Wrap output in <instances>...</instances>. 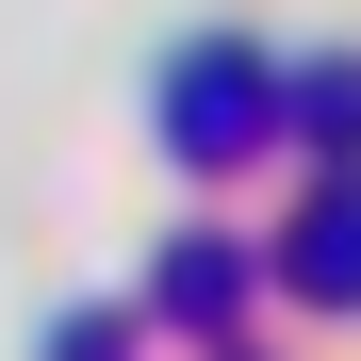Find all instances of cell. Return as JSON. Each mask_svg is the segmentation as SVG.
Listing matches in <instances>:
<instances>
[{"mask_svg":"<svg viewBox=\"0 0 361 361\" xmlns=\"http://www.w3.org/2000/svg\"><path fill=\"white\" fill-rule=\"evenodd\" d=\"M263 132H279V66H263V49L214 33V49L164 66V148H180V164H247Z\"/></svg>","mask_w":361,"mask_h":361,"instance_id":"cell-1","label":"cell"},{"mask_svg":"<svg viewBox=\"0 0 361 361\" xmlns=\"http://www.w3.org/2000/svg\"><path fill=\"white\" fill-rule=\"evenodd\" d=\"M279 279L312 295V312H361V180H329V197L295 214V247H279Z\"/></svg>","mask_w":361,"mask_h":361,"instance_id":"cell-2","label":"cell"},{"mask_svg":"<svg viewBox=\"0 0 361 361\" xmlns=\"http://www.w3.org/2000/svg\"><path fill=\"white\" fill-rule=\"evenodd\" d=\"M279 132H295V148H329V164H361V49H329V66H295V82H279Z\"/></svg>","mask_w":361,"mask_h":361,"instance_id":"cell-3","label":"cell"},{"mask_svg":"<svg viewBox=\"0 0 361 361\" xmlns=\"http://www.w3.org/2000/svg\"><path fill=\"white\" fill-rule=\"evenodd\" d=\"M230 295H247V263H230V247H180L164 263V329H214Z\"/></svg>","mask_w":361,"mask_h":361,"instance_id":"cell-4","label":"cell"},{"mask_svg":"<svg viewBox=\"0 0 361 361\" xmlns=\"http://www.w3.org/2000/svg\"><path fill=\"white\" fill-rule=\"evenodd\" d=\"M49 361H132V312H66V329H49Z\"/></svg>","mask_w":361,"mask_h":361,"instance_id":"cell-5","label":"cell"}]
</instances>
